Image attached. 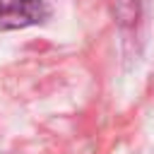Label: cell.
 Listing matches in <instances>:
<instances>
[{
	"instance_id": "1",
	"label": "cell",
	"mask_w": 154,
	"mask_h": 154,
	"mask_svg": "<svg viewBox=\"0 0 154 154\" xmlns=\"http://www.w3.org/2000/svg\"><path fill=\"white\" fill-rule=\"evenodd\" d=\"M48 17L41 0H0V29H17L38 24Z\"/></svg>"
}]
</instances>
